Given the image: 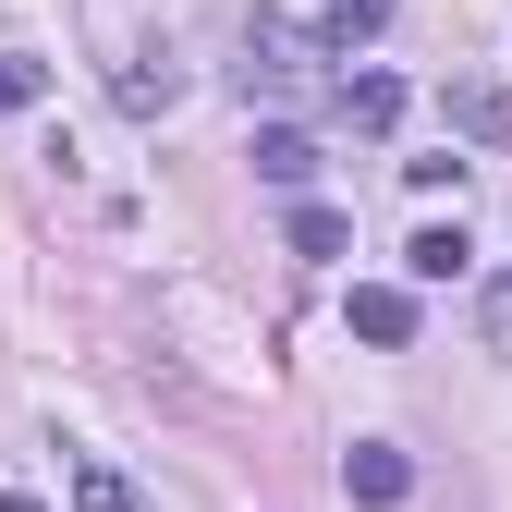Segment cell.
Returning <instances> with one entry per match:
<instances>
[{"instance_id":"cell-6","label":"cell","mask_w":512,"mask_h":512,"mask_svg":"<svg viewBox=\"0 0 512 512\" xmlns=\"http://www.w3.org/2000/svg\"><path fill=\"white\" fill-rule=\"evenodd\" d=\"M330 110L354 122V135H391V122H403V74H342V86H330Z\"/></svg>"},{"instance_id":"cell-9","label":"cell","mask_w":512,"mask_h":512,"mask_svg":"<svg viewBox=\"0 0 512 512\" xmlns=\"http://www.w3.org/2000/svg\"><path fill=\"white\" fill-rule=\"evenodd\" d=\"M110 98H122V122H159V110L183 98V74H171V61H122V74H110Z\"/></svg>"},{"instance_id":"cell-8","label":"cell","mask_w":512,"mask_h":512,"mask_svg":"<svg viewBox=\"0 0 512 512\" xmlns=\"http://www.w3.org/2000/svg\"><path fill=\"white\" fill-rule=\"evenodd\" d=\"M403 269H415V281H476V244H464V220H427V232L403 244Z\"/></svg>"},{"instance_id":"cell-11","label":"cell","mask_w":512,"mask_h":512,"mask_svg":"<svg viewBox=\"0 0 512 512\" xmlns=\"http://www.w3.org/2000/svg\"><path fill=\"white\" fill-rule=\"evenodd\" d=\"M378 25H391V0H330V13H317V37H330L342 61H354V49H366Z\"/></svg>"},{"instance_id":"cell-2","label":"cell","mask_w":512,"mask_h":512,"mask_svg":"<svg viewBox=\"0 0 512 512\" xmlns=\"http://www.w3.org/2000/svg\"><path fill=\"white\" fill-rule=\"evenodd\" d=\"M342 488H354L366 512H403V500H415V464L391 452V439H354V452H342Z\"/></svg>"},{"instance_id":"cell-5","label":"cell","mask_w":512,"mask_h":512,"mask_svg":"<svg viewBox=\"0 0 512 512\" xmlns=\"http://www.w3.org/2000/svg\"><path fill=\"white\" fill-rule=\"evenodd\" d=\"M256 183L305 196V183H317V135H293V122H256Z\"/></svg>"},{"instance_id":"cell-3","label":"cell","mask_w":512,"mask_h":512,"mask_svg":"<svg viewBox=\"0 0 512 512\" xmlns=\"http://www.w3.org/2000/svg\"><path fill=\"white\" fill-rule=\"evenodd\" d=\"M342 317H354V342H378V354H403V342H415V293H403V281H354Z\"/></svg>"},{"instance_id":"cell-10","label":"cell","mask_w":512,"mask_h":512,"mask_svg":"<svg viewBox=\"0 0 512 512\" xmlns=\"http://www.w3.org/2000/svg\"><path fill=\"white\" fill-rule=\"evenodd\" d=\"M281 232H293V256H342V244H354V220H342V208H317V196H293Z\"/></svg>"},{"instance_id":"cell-4","label":"cell","mask_w":512,"mask_h":512,"mask_svg":"<svg viewBox=\"0 0 512 512\" xmlns=\"http://www.w3.org/2000/svg\"><path fill=\"white\" fill-rule=\"evenodd\" d=\"M439 110H452V135H464V147H512V86L476 74V86H452Z\"/></svg>"},{"instance_id":"cell-13","label":"cell","mask_w":512,"mask_h":512,"mask_svg":"<svg viewBox=\"0 0 512 512\" xmlns=\"http://www.w3.org/2000/svg\"><path fill=\"white\" fill-rule=\"evenodd\" d=\"M0 512H49V500H25V488H0Z\"/></svg>"},{"instance_id":"cell-7","label":"cell","mask_w":512,"mask_h":512,"mask_svg":"<svg viewBox=\"0 0 512 512\" xmlns=\"http://www.w3.org/2000/svg\"><path fill=\"white\" fill-rule=\"evenodd\" d=\"M61 488H74V512H147V500H135V476H122L110 452H74V464H61Z\"/></svg>"},{"instance_id":"cell-12","label":"cell","mask_w":512,"mask_h":512,"mask_svg":"<svg viewBox=\"0 0 512 512\" xmlns=\"http://www.w3.org/2000/svg\"><path fill=\"white\" fill-rule=\"evenodd\" d=\"M49 98V61H25V49H0V122H13V110H37Z\"/></svg>"},{"instance_id":"cell-1","label":"cell","mask_w":512,"mask_h":512,"mask_svg":"<svg viewBox=\"0 0 512 512\" xmlns=\"http://www.w3.org/2000/svg\"><path fill=\"white\" fill-rule=\"evenodd\" d=\"M317 61H342L317 25H281V13H256V37H244V98H293V86H317Z\"/></svg>"}]
</instances>
